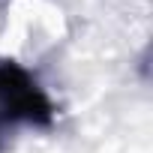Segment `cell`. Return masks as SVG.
Masks as SVG:
<instances>
[{"instance_id":"6da1fadb","label":"cell","mask_w":153,"mask_h":153,"mask_svg":"<svg viewBox=\"0 0 153 153\" xmlns=\"http://www.w3.org/2000/svg\"><path fill=\"white\" fill-rule=\"evenodd\" d=\"M57 105L39 78L18 60H0V153L18 129H48Z\"/></svg>"}]
</instances>
